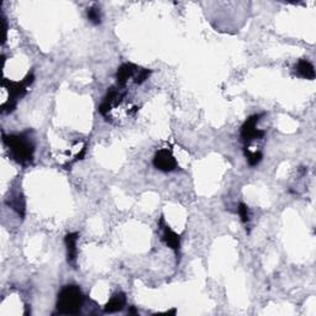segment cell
I'll list each match as a JSON object with an SVG mask.
<instances>
[{"mask_svg":"<svg viewBox=\"0 0 316 316\" xmlns=\"http://www.w3.org/2000/svg\"><path fill=\"white\" fill-rule=\"evenodd\" d=\"M238 215H240L241 221H242L243 224L249 223V210L248 206L245 203L238 204Z\"/></svg>","mask_w":316,"mask_h":316,"instance_id":"2e32d148","label":"cell"},{"mask_svg":"<svg viewBox=\"0 0 316 316\" xmlns=\"http://www.w3.org/2000/svg\"><path fill=\"white\" fill-rule=\"evenodd\" d=\"M163 242L168 246V247L173 249V251L178 252L181 248V237L178 234L173 231L170 226L163 227V236H162Z\"/></svg>","mask_w":316,"mask_h":316,"instance_id":"9c48e42d","label":"cell"},{"mask_svg":"<svg viewBox=\"0 0 316 316\" xmlns=\"http://www.w3.org/2000/svg\"><path fill=\"white\" fill-rule=\"evenodd\" d=\"M87 16L89 19V21L94 25H99L101 23V14L100 9H99L96 5H93V7L88 8L87 9Z\"/></svg>","mask_w":316,"mask_h":316,"instance_id":"5bb4252c","label":"cell"},{"mask_svg":"<svg viewBox=\"0 0 316 316\" xmlns=\"http://www.w3.org/2000/svg\"><path fill=\"white\" fill-rule=\"evenodd\" d=\"M260 115H252L249 116L245 124L241 127V137L246 143L251 142L253 140H258V138H263L266 132L262 130L257 129V124H258Z\"/></svg>","mask_w":316,"mask_h":316,"instance_id":"277c9868","label":"cell"},{"mask_svg":"<svg viewBox=\"0 0 316 316\" xmlns=\"http://www.w3.org/2000/svg\"><path fill=\"white\" fill-rule=\"evenodd\" d=\"M7 204L10 205V206H12L13 209L21 216V218H24L25 216V200H24L23 195L20 196V194H16V195L13 196L12 200L7 201Z\"/></svg>","mask_w":316,"mask_h":316,"instance_id":"7c38bea8","label":"cell"},{"mask_svg":"<svg viewBox=\"0 0 316 316\" xmlns=\"http://www.w3.org/2000/svg\"><path fill=\"white\" fill-rule=\"evenodd\" d=\"M84 301L82 290L78 285H66L57 298V311L65 315H77Z\"/></svg>","mask_w":316,"mask_h":316,"instance_id":"7a4b0ae2","label":"cell"},{"mask_svg":"<svg viewBox=\"0 0 316 316\" xmlns=\"http://www.w3.org/2000/svg\"><path fill=\"white\" fill-rule=\"evenodd\" d=\"M129 314H134V315H137L138 311L135 309V306H130L129 309Z\"/></svg>","mask_w":316,"mask_h":316,"instance_id":"e0dca14e","label":"cell"},{"mask_svg":"<svg viewBox=\"0 0 316 316\" xmlns=\"http://www.w3.org/2000/svg\"><path fill=\"white\" fill-rule=\"evenodd\" d=\"M35 76L34 73H29L21 82H12V80L4 78L2 82V85L7 88L9 91V99L5 104H3L2 113L3 114H10L15 110L18 100L26 94L27 88L34 83Z\"/></svg>","mask_w":316,"mask_h":316,"instance_id":"3957f363","label":"cell"},{"mask_svg":"<svg viewBox=\"0 0 316 316\" xmlns=\"http://www.w3.org/2000/svg\"><path fill=\"white\" fill-rule=\"evenodd\" d=\"M153 166L157 170L162 172H172L177 170L178 163H177L176 158L172 154L170 149L162 148L160 149V151H157L156 154H154Z\"/></svg>","mask_w":316,"mask_h":316,"instance_id":"5b68a950","label":"cell"},{"mask_svg":"<svg viewBox=\"0 0 316 316\" xmlns=\"http://www.w3.org/2000/svg\"><path fill=\"white\" fill-rule=\"evenodd\" d=\"M3 141L12 153V157L19 165L27 166L32 163L35 153V145L25 134L5 135L3 134Z\"/></svg>","mask_w":316,"mask_h":316,"instance_id":"6da1fadb","label":"cell"},{"mask_svg":"<svg viewBox=\"0 0 316 316\" xmlns=\"http://www.w3.org/2000/svg\"><path fill=\"white\" fill-rule=\"evenodd\" d=\"M243 153H245L246 158H247L248 165L251 166V167H256V166L258 165V163L260 162V161H262V158H263L262 152H259V151L251 152L247 148V147H245V148H243Z\"/></svg>","mask_w":316,"mask_h":316,"instance_id":"4fadbf2b","label":"cell"},{"mask_svg":"<svg viewBox=\"0 0 316 316\" xmlns=\"http://www.w3.org/2000/svg\"><path fill=\"white\" fill-rule=\"evenodd\" d=\"M296 72L300 77H303L305 79H309V80H314L315 79V69L314 66L306 60H300L296 65Z\"/></svg>","mask_w":316,"mask_h":316,"instance_id":"8fae6325","label":"cell"},{"mask_svg":"<svg viewBox=\"0 0 316 316\" xmlns=\"http://www.w3.org/2000/svg\"><path fill=\"white\" fill-rule=\"evenodd\" d=\"M78 232H71V234L66 235L65 237V243L66 247H67V262L72 266H76L77 262V254H78L77 241H78Z\"/></svg>","mask_w":316,"mask_h":316,"instance_id":"ba28073f","label":"cell"},{"mask_svg":"<svg viewBox=\"0 0 316 316\" xmlns=\"http://www.w3.org/2000/svg\"><path fill=\"white\" fill-rule=\"evenodd\" d=\"M125 95H126V91H120V89H118V88L112 87L108 90L104 100H102L100 107H99V113L102 116H107L113 107H118L123 101Z\"/></svg>","mask_w":316,"mask_h":316,"instance_id":"8992f818","label":"cell"},{"mask_svg":"<svg viewBox=\"0 0 316 316\" xmlns=\"http://www.w3.org/2000/svg\"><path fill=\"white\" fill-rule=\"evenodd\" d=\"M151 73H152V71L151 69H147V68H141L140 71H138V73H137V76H135V79H134V82H135V84H142L143 82H146L147 79H148V77L151 76Z\"/></svg>","mask_w":316,"mask_h":316,"instance_id":"9a60e30c","label":"cell"},{"mask_svg":"<svg viewBox=\"0 0 316 316\" xmlns=\"http://www.w3.org/2000/svg\"><path fill=\"white\" fill-rule=\"evenodd\" d=\"M125 304H126V295H125V293H116L114 294L112 299L105 305L104 310L105 312H109V314L121 311L124 309Z\"/></svg>","mask_w":316,"mask_h":316,"instance_id":"30bf717a","label":"cell"},{"mask_svg":"<svg viewBox=\"0 0 316 316\" xmlns=\"http://www.w3.org/2000/svg\"><path fill=\"white\" fill-rule=\"evenodd\" d=\"M136 72H138V67L134 63H123L116 72V82L119 88H125L127 80L134 77Z\"/></svg>","mask_w":316,"mask_h":316,"instance_id":"52a82bcc","label":"cell"}]
</instances>
